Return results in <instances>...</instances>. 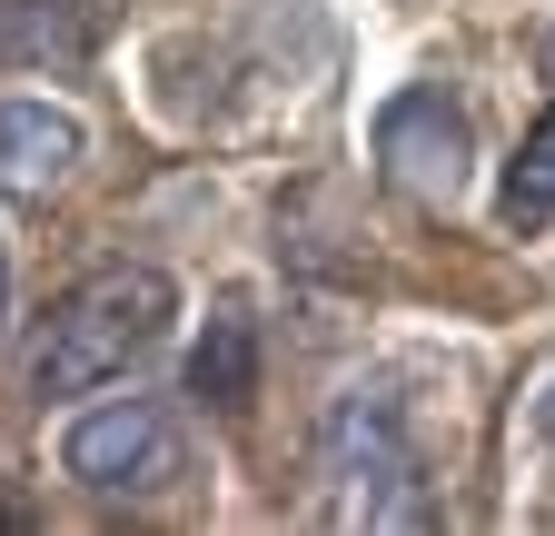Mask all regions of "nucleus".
<instances>
[{
    "instance_id": "obj_5",
    "label": "nucleus",
    "mask_w": 555,
    "mask_h": 536,
    "mask_svg": "<svg viewBox=\"0 0 555 536\" xmlns=\"http://www.w3.org/2000/svg\"><path fill=\"white\" fill-rule=\"evenodd\" d=\"M90 159V129L60 100H0V199H60Z\"/></svg>"
},
{
    "instance_id": "obj_3",
    "label": "nucleus",
    "mask_w": 555,
    "mask_h": 536,
    "mask_svg": "<svg viewBox=\"0 0 555 536\" xmlns=\"http://www.w3.org/2000/svg\"><path fill=\"white\" fill-rule=\"evenodd\" d=\"M327 477H337V516H406L416 447H406V418L387 387H358L327 418Z\"/></svg>"
},
{
    "instance_id": "obj_2",
    "label": "nucleus",
    "mask_w": 555,
    "mask_h": 536,
    "mask_svg": "<svg viewBox=\"0 0 555 536\" xmlns=\"http://www.w3.org/2000/svg\"><path fill=\"white\" fill-rule=\"evenodd\" d=\"M60 467L90 497H159L179 477V418L159 397H90L60 437Z\"/></svg>"
},
{
    "instance_id": "obj_8",
    "label": "nucleus",
    "mask_w": 555,
    "mask_h": 536,
    "mask_svg": "<svg viewBox=\"0 0 555 536\" xmlns=\"http://www.w3.org/2000/svg\"><path fill=\"white\" fill-rule=\"evenodd\" d=\"M0 318H11V239H0Z\"/></svg>"
},
{
    "instance_id": "obj_6",
    "label": "nucleus",
    "mask_w": 555,
    "mask_h": 536,
    "mask_svg": "<svg viewBox=\"0 0 555 536\" xmlns=\"http://www.w3.org/2000/svg\"><path fill=\"white\" fill-rule=\"evenodd\" d=\"M189 397H198V408H219V418H248V397H258V318L248 308H219V318L198 328Z\"/></svg>"
},
{
    "instance_id": "obj_7",
    "label": "nucleus",
    "mask_w": 555,
    "mask_h": 536,
    "mask_svg": "<svg viewBox=\"0 0 555 536\" xmlns=\"http://www.w3.org/2000/svg\"><path fill=\"white\" fill-rule=\"evenodd\" d=\"M496 219L506 229H555V100L535 110V129L516 140V159H506V189H496Z\"/></svg>"
},
{
    "instance_id": "obj_9",
    "label": "nucleus",
    "mask_w": 555,
    "mask_h": 536,
    "mask_svg": "<svg viewBox=\"0 0 555 536\" xmlns=\"http://www.w3.org/2000/svg\"><path fill=\"white\" fill-rule=\"evenodd\" d=\"M545 437H555V397H545Z\"/></svg>"
},
{
    "instance_id": "obj_1",
    "label": "nucleus",
    "mask_w": 555,
    "mask_h": 536,
    "mask_svg": "<svg viewBox=\"0 0 555 536\" xmlns=\"http://www.w3.org/2000/svg\"><path fill=\"white\" fill-rule=\"evenodd\" d=\"M169 318H179L169 268H150V258L90 268V279L50 308V339H40V358H30L40 397H100V387H119L139 358L169 339Z\"/></svg>"
},
{
    "instance_id": "obj_4",
    "label": "nucleus",
    "mask_w": 555,
    "mask_h": 536,
    "mask_svg": "<svg viewBox=\"0 0 555 536\" xmlns=\"http://www.w3.org/2000/svg\"><path fill=\"white\" fill-rule=\"evenodd\" d=\"M377 159H387V179L406 199H427V209L456 199L466 189V110L447 90H397L377 110Z\"/></svg>"
}]
</instances>
